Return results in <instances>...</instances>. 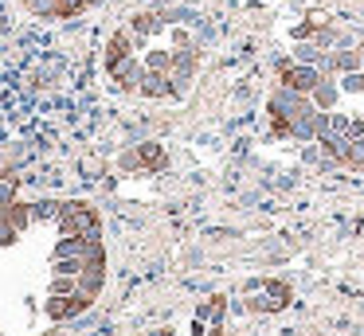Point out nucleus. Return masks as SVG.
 I'll list each match as a JSON object with an SVG mask.
<instances>
[{"label":"nucleus","instance_id":"nucleus-1","mask_svg":"<svg viewBox=\"0 0 364 336\" xmlns=\"http://www.w3.org/2000/svg\"><path fill=\"white\" fill-rule=\"evenodd\" d=\"M137 51H145V39H137L129 28H118L110 39H106V51H102V63H106V75H110L118 63H126L129 55H137Z\"/></svg>","mask_w":364,"mask_h":336},{"label":"nucleus","instance_id":"nucleus-2","mask_svg":"<svg viewBox=\"0 0 364 336\" xmlns=\"http://www.w3.org/2000/svg\"><path fill=\"white\" fill-rule=\"evenodd\" d=\"M141 75H145V63L137 59V55H129L126 63H118V67L110 70V78H114V86H118L122 94H134L137 86H141Z\"/></svg>","mask_w":364,"mask_h":336},{"label":"nucleus","instance_id":"nucleus-3","mask_svg":"<svg viewBox=\"0 0 364 336\" xmlns=\"http://www.w3.org/2000/svg\"><path fill=\"white\" fill-rule=\"evenodd\" d=\"M137 94H145V98H173V78H168V70H149L145 67Z\"/></svg>","mask_w":364,"mask_h":336},{"label":"nucleus","instance_id":"nucleus-4","mask_svg":"<svg viewBox=\"0 0 364 336\" xmlns=\"http://www.w3.org/2000/svg\"><path fill=\"white\" fill-rule=\"evenodd\" d=\"M341 98H345V94H341L337 78H321V82L309 90V102H314L317 109H325V114H329V109H341Z\"/></svg>","mask_w":364,"mask_h":336},{"label":"nucleus","instance_id":"nucleus-5","mask_svg":"<svg viewBox=\"0 0 364 336\" xmlns=\"http://www.w3.org/2000/svg\"><path fill=\"white\" fill-rule=\"evenodd\" d=\"M137 161H141V172H165L168 168V153L161 141H141L137 145Z\"/></svg>","mask_w":364,"mask_h":336},{"label":"nucleus","instance_id":"nucleus-6","mask_svg":"<svg viewBox=\"0 0 364 336\" xmlns=\"http://www.w3.org/2000/svg\"><path fill=\"white\" fill-rule=\"evenodd\" d=\"M228 313H231V301H228L223 293H212V297H208V301L196 309V317H204L208 325H223V320H228Z\"/></svg>","mask_w":364,"mask_h":336},{"label":"nucleus","instance_id":"nucleus-7","mask_svg":"<svg viewBox=\"0 0 364 336\" xmlns=\"http://www.w3.org/2000/svg\"><path fill=\"white\" fill-rule=\"evenodd\" d=\"M0 219H9V223L16 227L20 234H24L28 227L36 223V219H32V203H24V200H12L9 207H4V215H0Z\"/></svg>","mask_w":364,"mask_h":336},{"label":"nucleus","instance_id":"nucleus-8","mask_svg":"<svg viewBox=\"0 0 364 336\" xmlns=\"http://www.w3.org/2000/svg\"><path fill=\"white\" fill-rule=\"evenodd\" d=\"M161 23H165V20H161L157 12H137L134 20H129V31H134L137 39H149V36H157V31H161Z\"/></svg>","mask_w":364,"mask_h":336},{"label":"nucleus","instance_id":"nucleus-9","mask_svg":"<svg viewBox=\"0 0 364 336\" xmlns=\"http://www.w3.org/2000/svg\"><path fill=\"white\" fill-rule=\"evenodd\" d=\"M106 286V266H82V273H79V289L82 293H90V297H98V289Z\"/></svg>","mask_w":364,"mask_h":336},{"label":"nucleus","instance_id":"nucleus-10","mask_svg":"<svg viewBox=\"0 0 364 336\" xmlns=\"http://www.w3.org/2000/svg\"><path fill=\"white\" fill-rule=\"evenodd\" d=\"M290 301H282V297H270V293H259V297H251V301L243 305L247 313H278V309H286Z\"/></svg>","mask_w":364,"mask_h":336},{"label":"nucleus","instance_id":"nucleus-11","mask_svg":"<svg viewBox=\"0 0 364 336\" xmlns=\"http://www.w3.org/2000/svg\"><path fill=\"white\" fill-rule=\"evenodd\" d=\"M141 63L149 70H173V51H168V47H149Z\"/></svg>","mask_w":364,"mask_h":336},{"label":"nucleus","instance_id":"nucleus-12","mask_svg":"<svg viewBox=\"0 0 364 336\" xmlns=\"http://www.w3.org/2000/svg\"><path fill=\"white\" fill-rule=\"evenodd\" d=\"M290 55H294L298 63H309V67H317V63L325 59V51L314 43V39H306V43H294V51H290Z\"/></svg>","mask_w":364,"mask_h":336},{"label":"nucleus","instance_id":"nucleus-13","mask_svg":"<svg viewBox=\"0 0 364 336\" xmlns=\"http://www.w3.org/2000/svg\"><path fill=\"white\" fill-rule=\"evenodd\" d=\"M337 86H341V94H348V98H360L364 94V70H348V75H341Z\"/></svg>","mask_w":364,"mask_h":336},{"label":"nucleus","instance_id":"nucleus-14","mask_svg":"<svg viewBox=\"0 0 364 336\" xmlns=\"http://www.w3.org/2000/svg\"><path fill=\"white\" fill-rule=\"evenodd\" d=\"M59 215H63V203H59V200L32 203V219H36V223H43V219H59Z\"/></svg>","mask_w":364,"mask_h":336},{"label":"nucleus","instance_id":"nucleus-15","mask_svg":"<svg viewBox=\"0 0 364 336\" xmlns=\"http://www.w3.org/2000/svg\"><path fill=\"white\" fill-rule=\"evenodd\" d=\"M82 258H55V262H51V273H67V278H79L82 273Z\"/></svg>","mask_w":364,"mask_h":336},{"label":"nucleus","instance_id":"nucleus-16","mask_svg":"<svg viewBox=\"0 0 364 336\" xmlns=\"http://www.w3.org/2000/svg\"><path fill=\"white\" fill-rule=\"evenodd\" d=\"M345 137H348V141H364V114H348Z\"/></svg>","mask_w":364,"mask_h":336},{"label":"nucleus","instance_id":"nucleus-17","mask_svg":"<svg viewBox=\"0 0 364 336\" xmlns=\"http://www.w3.org/2000/svg\"><path fill=\"white\" fill-rule=\"evenodd\" d=\"M16 242H20V231L9 219H0V246H16Z\"/></svg>","mask_w":364,"mask_h":336},{"label":"nucleus","instance_id":"nucleus-18","mask_svg":"<svg viewBox=\"0 0 364 336\" xmlns=\"http://www.w3.org/2000/svg\"><path fill=\"white\" fill-rule=\"evenodd\" d=\"M173 47H192V36L184 28H173Z\"/></svg>","mask_w":364,"mask_h":336},{"label":"nucleus","instance_id":"nucleus-19","mask_svg":"<svg viewBox=\"0 0 364 336\" xmlns=\"http://www.w3.org/2000/svg\"><path fill=\"white\" fill-rule=\"evenodd\" d=\"M204 336H228V332H223V325H208Z\"/></svg>","mask_w":364,"mask_h":336},{"label":"nucleus","instance_id":"nucleus-20","mask_svg":"<svg viewBox=\"0 0 364 336\" xmlns=\"http://www.w3.org/2000/svg\"><path fill=\"white\" fill-rule=\"evenodd\" d=\"M161 336H176V332H173V328H161Z\"/></svg>","mask_w":364,"mask_h":336},{"label":"nucleus","instance_id":"nucleus-21","mask_svg":"<svg viewBox=\"0 0 364 336\" xmlns=\"http://www.w3.org/2000/svg\"><path fill=\"white\" fill-rule=\"evenodd\" d=\"M228 336H235V332H228Z\"/></svg>","mask_w":364,"mask_h":336}]
</instances>
